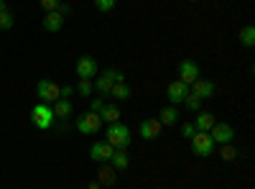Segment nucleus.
Masks as SVG:
<instances>
[{"label":"nucleus","mask_w":255,"mask_h":189,"mask_svg":"<svg viewBox=\"0 0 255 189\" xmlns=\"http://www.w3.org/2000/svg\"><path fill=\"white\" fill-rule=\"evenodd\" d=\"M105 141H108L113 149H128V146H130V141H133V136H130V128H128V125H123V123H110L108 131H105Z\"/></svg>","instance_id":"f257e3e1"},{"label":"nucleus","mask_w":255,"mask_h":189,"mask_svg":"<svg viewBox=\"0 0 255 189\" xmlns=\"http://www.w3.org/2000/svg\"><path fill=\"white\" fill-rule=\"evenodd\" d=\"M54 110H51V105H46V102H38V105H33V110H31V123L36 125V128H41V131H49L51 125H54Z\"/></svg>","instance_id":"f03ea898"},{"label":"nucleus","mask_w":255,"mask_h":189,"mask_svg":"<svg viewBox=\"0 0 255 189\" xmlns=\"http://www.w3.org/2000/svg\"><path fill=\"white\" fill-rule=\"evenodd\" d=\"M189 143H191V151H194L197 156H212L215 154V146H217L215 141H212V136L204 133V131H197L189 138Z\"/></svg>","instance_id":"7ed1b4c3"},{"label":"nucleus","mask_w":255,"mask_h":189,"mask_svg":"<svg viewBox=\"0 0 255 189\" xmlns=\"http://www.w3.org/2000/svg\"><path fill=\"white\" fill-rule=\"evenodd\" d=\"M36 95L41 102H46V105H54L59 97H61V87L56 85V82L51 79H38V85H36Z\"/></svg>","instance_id":"20e7f679"},{"label":"nucleus","mask_w":255,"mask_h":189,"mask_svg":"<svg viewBox=\"0 0 255 189\" xmlns=\"http://www.w3.org/2000/svg\"><path fill=\"white\" fill-rule=\"evenodd\" d=\"M100 128H102V118H100L97 113H84V115L77 118V131L84 133V136H92V133H97Z\"/></svg>","instance_id":"39448f33"},{"label":"nucleus","mask_w":255,"mask_h":189,"mask_svg":"<svg viewBox=\"0 0 255 189\" xmlns=\"http://www.w3.org/2000/svg\"><path fill=\"white\" fill-rule=\"evenodd\" d=\"M199 79V64L194 59H184L179 64V82H184V85H194V82Z\"/></svg>","instance_id":"423d86ee"},{"label":"nucleus","mask_w":255,"mask_h":189,"mask_svg":"<svg viewBox=\"0 0 255 189\" xmlns=\"http://www.w3.org/2000/svg\"><path fill=\"white\" fill-rule=\"evenodd\" d=\"M209 136H212V141L220 143V146L222 143H232V141H235V128H232L230 123H215L209 128Z\"/></svg>","instance_id":"0eeeda50"},{"label":"nucleus","mask_w":255,"mask_h":189,"mask_svg":"<svg viewBox=\"0 0 255 189\" xmlns=\"http://www.w3.org/2000/svg\"><path fill=\"white\" fill-rule=\"evenodd\" d=\"M113 151H115V149H113L108 141H95V143L90 146V159L97 161V164H108L110 156H113Z\"/></svg>","instance_id":"6e6552de"},{"label":"nucleus","mask_w":255,"mask_h":189,"mask_svg":"<svg viewBox=\"0 0 255 189\" xmlns=\"http://www.w3.org/2000/svg\"><path fill=\"white\" fill-rule=\"evenodd\" d=\"M77 74H79V79H92V77H97V61H95L90 54H82V56L77 59Z\"/></svg>","instance_id":"1a4fd4ad"},{"label":"nucleus","mask_w":255,"mask_h":189,"mask_svg":"<svg viewBox=\"0 0 255 189\" xmlns=\"http://www.w3.org/2000/svg\"><path fill=\"white\" fill-rule=\"evenodd\" d=\"M161 131H163V125H161L158 118H145L140 123V138L143 141H156L161 136Z\"/></svg>","instance_id":"9d476101"},{"label":"nucleus","mask_w":255,"mask_h":189,"mask_svg":"<svg viewBox=\"0 0 255 189\" xmlns=\"http://www.w3.org/2000/svg\"><path fill=\"white\" fill-rule=\"evenodd\" d=\"M186 92H189V85H184V82H179V79L166 87V97H168V102H171V105H181L184 97H186Z\"/></svg>","instance_id":"9b49d317"},{"label":"nucleus","mask_w":255,"mask_h":189,"mask_svg":"<svg viewBox=\"0 0 255 189\" xmlns=\"http://www.w3.org/2000/svg\"><path fill=\"white\" fill-rule=\"evenodd\" d=\"M191 87H194V90H191V92H194V95H199V100H209L212 95H215V82H209V79H197L194 82V85H191Z\"/></svg>","instance_id":"f8f14e48"},{"label":"nucleus","mask_w":255,"mask_h":189,"mask_svg":"<svg viewBox=\"0 0 255 189\" xmlns=\"http://www.w3.org/2000/svg\"><path fill=\"white\" fill-rule=\"evenodd\" d=\"M61 26H64V15H61L59 10H51V13L44 15V28H46L49 33H59Z\"/></svg>","instance_id":"ddd939ff"},{"label":"nucleus","mask_w":255,"mask_h":189,"mask_svg":"<svg viewBox=\"0 0 255 189\" xmlns=\"http://www.w3.org/2000/svg\"><path fill=\"white\" fill-rule=\"evenodd\" d=\"M97 182H100V187H113L118 182V169H113L110 164H105L97 172Z\"/></svg>","instance_id":"4468645a"},{"label":"nucleus","mask_w":255,"mask_h":189,"mask_svg":"<svg viewBox=\"0 0 255 189\" xmlns=\"http://www.w3.org/2000/svg\"><path fill=\"white\" fill-rule=\"evenodd\" d=\"M215 123H217V120H215V115H212V113H207V110H197V118H194V128H197V131L209 133V128H212Z\"/></svg>","instance_id":"2eb2a0df"},{"label":"nucleus","mask_w":255,"mask_h":189,"mask_svg":"<svg viewBox=\"0 0 255 189\" xmlns=\"http://www.w3.org/2000/svg\"><path fill=\"white\" fill-rule=\"evenodd\" d=\"M110 166H113V169H118V172L128 169V166H130V156H128V151L125 149H115L113 156H110Z\"/></svg>","instance_id":"dca6fc26"},{"label":"nucleus","mask_w":255,"mask_h":189,"mask_svg":"<svg viewBox=\"0 0 255 189\" xmlns=\"http://www.w3.org/2000/svg\"><path fill=\"white\" fill-rule=\"evenodd\" d=\"M51 110H54V118H59V120H67V118L72 115V102H69L67 97H59V100L51 105Z\"/></svg>","instance_id":"f3484780"},{"label":"nucleus","mask_w":255,"mask_h":189,"mask_svg":"<svg viewBox=\"0 0 255 189\" xmlns=\"http://www.w3.org/2000/svg\"><path fill=\"white\" fill-rule=\"evenodd\" d=\"M158 120H161V125H176V123H179V108H176V105H168V108H163V110L158 113Z\"/></svg>","instance_id":"a211bd4d"},{"label":"nucleus","mask_w":255,"mask_h":189,"mask_svg":"<svg viewBox=\"0 0 255 189\" xmlns=\"http://www.w3.org/2000/svg\"><path fill=\"white\" fill-rule=\"evenodd\" d=\"M130 95H133V90L125 85V82H115V85L110 87V97H115V100H130Z\"/></svg>","instance_id":"6ab92c4d"},{"label":"nucleus","mask_w":255,"mask_h":189,"mask_svg":"<svg viewBox=\"0 0 255 189\" xmlns=\"http://www.w3.org/2000/svg\"><path fill=\"white\" fill-rule=\"evenodd\" d=\"M113 85H115V82H113L108 74H105V72H102V74H97V79H95V90L100 92V97L110 95V87H113Z\"/></svg>","instance_id":"aec40b11"},{"label":"nucleus","mask_w":255,"mask_h":189,"mask_svg":"<svg viewBox=\"0 0 255 189\" xmlns=\"http://www.w3.org/2000/svg\"><path fill=\"white\" fill-rule=\"evenodd\" d=\"M120 115H123V113L115 108V105H105L102 113H100V118L108 123V125H110V123H120Z\"/></svg>","instance_id":"412c9836"},{"label":"nucleus","mask_w":255,"mask_h":189,"mask_svg":"<svg viewBox=\"0 0 255 189\" xmlns=\"http://www.w3.org/2000/svg\"><path fill=\"white\" fill-rule=\"evenodd\" d=\"M238 38H240V44H243V46H248V49H250V46L255 44V28H253V26H245V28L240 31V36H238Z\"/></svg>","instance_id":"4be33fe9"},{"label":"nucleus","mask_w":255,"mask_h":189,"mask_svg":"<svg viewBox=\"0 0 255 189\" xmlns=\"http://www.w3.org/2000/svg\"><path fill=\"white\" fill-rule=\"evenodd\" d=\"M220 156L225 159V161H235L238 156H240V151L235 149L232 143H222V149H220Z\"/></svg>","instance_id":"5701e85b"},{"label":"nucleus","mask_w":255,"mask_h":189,"mask_svg":"<svg viewBox=\"0 0 255 189\" xmlns=\"http://www.w3.org/2000/svg\"><path fill=\"white\" fill-rule=\"evenodd\" d=\"M184 105H186V110H191V113H197L199 110V105H202V100H199V95H194V92H186V97H184Z\"/></svg>","instance_id":"b1692460"},{"label":"nucleus","mask_w":255,"mask_h":189,"mask_svg":"<svg viewBox=\"0 0 255 189\" xmlns=\"http://www.w3.org/2000/svg\"><path fill=\"white\" fill-rule=\"evenodd\" d=\"M77 92L82 97H90L95 92V85H92V79H79V85H77Z\"/></svg>","instance_id":"393cba45"},{"label":"nucleus","mask_w":255,"mask_h":189,"mask_svg":"<svg viewBox=\"0 0 255 189\" xmlns=\"http://www.w3.org/2000/svg\"><path fill=\"white\" fill-rule=\"evenodd\" d=\"M115 5H118V0H95V8L100 13H113Z\"/></svg>","instance_id":"a878e982"},{"label":"nucleus","mask_w":255,"mask_h":189,"mask_svg":"<svg viewBox=\"0 0 255 189\" xmlns=\"http://www.w3.org/2000/svg\"><path fill=\"white\" fill-rule=\"evenodd\" d=\"M8 28H13V13L5 8L0 13V31H8Z\"/></svg>","instance_id":"bb28decb"},{"label":"nucleus","mask_w":255,"mask_h":189,"mask_svg":"<svg viewBox=\"0 0 255 189\" xmlns=\"http://www.w3.org/2000/svg\"><path fill=\"white\" fill-rule=\"evenodd\" d=\"M102 108H105V100H102L100 95H97V97H92V102H90V113H97V115H100V113H102Z\"/></svg>","instance_id":"cd10ccee"},{"label":"nucleus","mask_w":255,"mask_h":189,"mask_svg":"<svg viewBox=\"0 0 255 189\" xmlns=\"http://www.w3.org/2000/svg\"><path fill=\"white\" fill-rule=\"evenodd\" d=\"M179 133H181V138H186V141H189L191 136H194V133H197V128H194V123H184Z\"/></svg>","instance_id":"c85d7f7f"},{"label":"nucleus","mask_w":255,"mask_h":189,"mask_svg":"<svg viewBox=\"0 0 255 189\" xmlns=\"http://www.w3.org/2000/svg\"><path fill=\"white\" fill-rule=\"evenodd\" d=\"M61 5V0H41V8H44L46 13H51V10H56Z\"/></svg>","instance_id":"c756f323"},{"label":"nucleus","mask_w":255,"mask_h":189,"mask_svg":"<svg viewBox=\"0 0 255 189\" xmlns=\"http://www.w3.org/2000/svg\"><path fill=\"white\" fill-rule=\"evenodd\" d=\"M105 74H108L113 82H125V74L120 69H105Z\"/></svg>","instance_id":"7c9ffc66"},{"label":"nucleus","mask_w":255,"mask_h":189,"mask_svg":"<svg viewBox=\"0 0 255 189\" xmlns=\"http://www.w3.org/2000/svg\"><path fill=\"white\" fill-rule=\"evenodd\" d=\"M72 95H74V87H72V85H67V87H61V97H67V100H69Z\"/></svg>","instance_id":"2f4dec72"},{"label":"nucleus","mask_w":255,"mask_h":189,"mask_svg":"<svg viewBox=\"0 0 255 189\" xmlns=\"http://www.w3.org/2000/svg\"><path fill=\"white\" fill-rule=\"evenodd\" d=\"M90 189H100V182L95 179V182H90Z\"/></svg>","instance_id":"473e14b6"},{"label":"nucleus","mask_w":255,"mask_h":189,"mask_svg":"<svg viewBox=\"0 0 255 189\" xmlns=\"http://www.w3.org/2000/svg\"><path fill=\"white\" fill-rule=\"evenodd\" d=\"M5 10V0H0V13H3Z\"/></svg>","instance_id":"72a5a7b5"},{"label":"nucleus","mask_w":255,"mask_h":189,"mask_svg":"<svg viewBox=\"0 0 255 189\" xmlns=\"http://www.w3.org/2000/svg\"><path fill=\"white\" fill-rule=\"evenodd\" d=\"M191 3H197V0H191Z\"/></svg>","instance_id":"f704fd0d"}]
</instances>
